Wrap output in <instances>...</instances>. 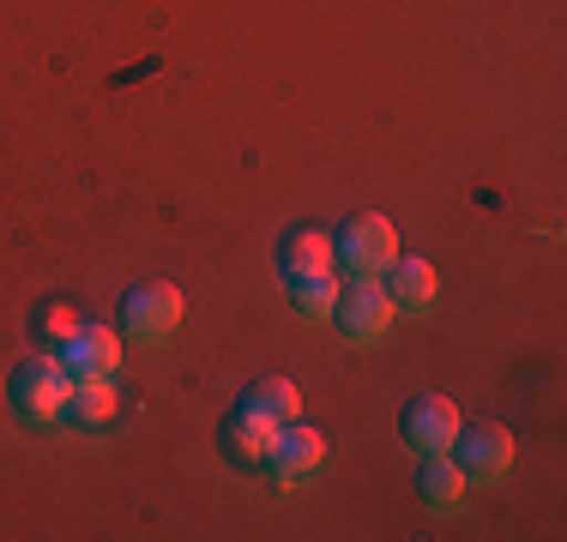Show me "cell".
<instances>
[{
    "instance_id": "obj_6",
    "label": "cell",
    "mask_w": 567,
    "mask_h": 542,
    "mask_svg": "<svg viewBox=\"0 0 567 542\" xmlns=\"http://www.w3.org/2000/svg\"><path fill=\"white\" fill-rule=\"evenodd\" d=\"M266 465H272L278 488H296L302 477H315V470L327 465V434L308 428V423H284L278 440H272V452H266Z\"/></svg>"
},
{
    "instance_id": "obj_8",
    "label": "cell",
    "mask_w": 567,
    "mask_h": 542,
    "mask_svg": "<svg viewBox=\"0 0 567 542\" xmlns=\"http://www.w3.org/2000/svg\"><path fill=\"white\" fill-rule=\"evenodd\" d=\"M278 416H266L260 404H236V410L224 416V452L236 458V465H266V452H272V440H278Z\"/></svg>"
},
{
    "instance_id": "obj_11",
    "label": "cell",
    "mask_w": 567,
    "mask_h": 542,
    "mask_svg": "<svg viewBox=\"0 0 567 542\" xmlns=\"http://www.w3.org/2000/svg\"><path fill=\"white\" fill-rule=\"evenodd\" d=\"M278 265H284V278H320V271L339 265V253H332V236H327V229H296V236L284 241Z\"/></svg>"
},
{
    "instance_id": "obj_13",
    "label": "cell",
    "mask_w": 567,
    "mask_h": 542,
    "mask_svg": "<svg viewBox=\"0 0 567 542\" xmlns=\"http://www.w3.org/2000/svg\"><path fill=\"white\" fill-rule=\"evenodd\" d=\"M416 488H423V500H429V507H441V512H447V507H458V500H465L471 477L458 470V458H447V452H429L423 482H416Z\"/></svg>"
},
{
    "instance_id": "obj_10",
    "label": "cell",
    "mask_w": 567,
    "mask_h": 542,
    "mask_svg": "<svg viewBox=\"0 0 567 542\" xmlns=\"http://www.w3.org/2000/svg\"><path fill=\"white\" fill-rule=\"evenodd\" d=\"M386 295H393L399 308H411V314H423V308H435V295H441V278H435V265L429 260H399L386 265Z\"/></svg>"
},
{
    "instance_id": "obj_16",
    "label": "cell",
    "mask_w": 567,
    "mask_h": 542,
    "mask_svg": "<svg viewBox=\"0 0 567 542\" xmlns=\"http://www.w3.org/2000/svg\"><path fill=\"white\" fill-rule=\"evenodd\" d=\"M79 325H85V320H79L66 302H49L43 314H37V332L49 337V350H66V344H73V332H79Z\"/></svg>"
},
{
    "instance_id": "obj_4",
    "label": "cell",
    "mask_w": 567,
    "mask_h": 542,
    "mask_svg": "<svg viewBox=\"0 0 567 542\" xmlns=\"http://www.w3.org/2000/svg\"><path fill=\"white\" fill-rule=\"evenodd\" d=\"M332 314H339V332L350 337V344H374V337H386L393 332V320H399V302L386 295V283H374V278H357L350 290L332 302Z\"/></svg>"
},
{
    "instance_id": "obj_5",
    "label": "cell",
    "mask_w": 567,
    "mask_h": 542,
    "mask_svg": "<svg viewBox=\"0 0 567 542\" xmlns=\"http://www.w3.org/2000/svg\"><path fill=\"white\" fill-rule=\"evenodd\" d=\"M404 440L416 446V452H453V440H458V404L453 398H441V392H416L411 404H404Z\"/></svg>"
},
{
    "instance_id": "obj_9",
    "label": "cell",
    "mask_w": 567,
    "mask_h": 542,
    "mask_svg": "<svg viewBox=\"0 0 567 542\" xmlns=\"http://www.w3.org/2000/svg\"><path fill=\"white\" fill-rule=\"evenodd\" d=\"M55 356L66 362V374H115L121 368V337L110 325H79L73 344L55 350Z\"/></svg>"
},
{
    "instance_id": "obj_3",
    "label": "cell",
    "mask_w": 567,
    "mask_h": 542,
    "mask_svg": "<svg viewBox=\"0 0 567 542\" xmlns=\"http://www.w3.org/2000/svg\"><path fill=\"white\" fill-rule=\"evenodd\" d=\"M121 325H127V337H145V344H169L175 325H182V290L164 278L152 283H133L127 302H121Z\"/></svg>"
},
{
    "instance_id": "obj_15",
    "label": "cell",
    "mask_w": 567,
    "mask_h": 542,
    "mask_svg": "<svg viewBox=\"0 0 567 542\" xmlns=\"http://www.w3.org/2000/svg\"><path fill=\"white\" fill-rule=\"evenodd\" d=\"M248 398L260 404L266 416H278V423H296V416H302V392H296V379H260Z\"/></svg>"
},
{
    "instance_id": "obj_12",
    "label": "cell",
    "mask_w": 567,
    "mask_h": 542,
    "mask_svg": "<svg viewBox=\"0 0 567 542\" xmlns=\"http://www.w3.org/2000/svg\"><path fill=\"white\" fill-rule=\"evenodd\" d=\"M66 416L79 428H103L115 416V386L110 374H73V398H66Z\"/></svg>"
},
{
    "instance_id": "obj_1",
    "label": "cell",
    "mask_w": 567,
    "mask_h": 542,
    "mask_svg": "<svg viewBox=\"0 0 567 542\" xmlns=\"http://www.w3.org/2000/svg\"><path fill=\"white\" fill-rule=\"evenodd\" d=\"M7 392H12V410H19L24 423L49 428V423H61V416H66V398H73V374H66V362L55 356V350H49V356L19 362Z\"/></svg>"
},
{
    "instance_id": "obj_7",
    "label": "cell",
    "mask_w": 567,
    "mask_h": 542,
    "mask_svg": "<svg viewBox=\"0 0 567 542\" xmlns=\"http://www.w3.org/2000/svg\"><path fill=\"white\" fill-rule=\"evenodd\" d=\"M453 452H458V470H465L471 482H502L507 470H513V434L502 423H483V428H458V440H453Z\"/></svg>"
},
{
    "instance_id": "obj_14",
    "label": "cell",
    "mask_w": 567,
    "mask_h": 542,
    "mask_svg": "<svg viewBox=\"0 0 567 542\" xmlns=\"http://www.w3.org/2000/svg\"><path fill=\"white\" fill-rule=\"evenodd\" d=\"M284 283H290V302L302 308L308 320H327L332 302H339V278H332V271H320V278H284Z\"/></svg>"
},
{
    "instance_id": "obj_2",
    "label": "cell",
    "mask_w": 567,
    "mask_h": 542,
    "mask_svg": "<svg viewBox=\"0 0 567 542\" xmlns=\"http://www.w3.org/2000/svg\"><path fill=\"white\" fill-rule=\"evenodd\" d=\"M332 253H339L357 278H381V271L399 260V223L381 211H357L339 236H332Z\"/></svg>"
}]
</instances>
